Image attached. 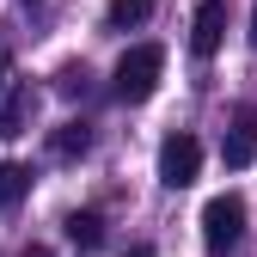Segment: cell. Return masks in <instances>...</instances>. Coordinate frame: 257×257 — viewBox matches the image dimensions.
I'll return each mask as SVG.
<instances>
[{"instance_id": "6da1fadb", "label": "cell", "mask_w": 257, "mask_h": 257, "mask_svg": "<svg viewBox=\"0 0 257 257\" xmlns=\"http://www.w3.org/2000/svg\"><path fill=\"white\" fill-rule=\"evenodd\" d=\"M159 74H166V49H159V43H135V49H128V55L116 61L110 92H116L122 104H141V98H153Z\"/></svg>"}, {"instance_id": "7a4b0ae2", "label": "cell", "mask_w": 257, "mask_h": 257, "mask_svg": "<svg viewBox=\"0 0 257 257\" xmlns=\"http://www.w3.org/2000/svg\"><path fill=\"white\" fill-rule=\"evenodd\" d=\"M196 172H202V141L196 135H166V147H159V184L184 190V184H196Z\"/></svg>"}, {"instance_id": "3957f363", "label": "cell", "mask_w": 257, "mask_h": 257, "mask_svg": "<svg viewBox=\"0 0 257 257\" xmlns=\"http://www.w3.org/2000/svg\"><path fill=\"white\" fill-rule=\"evenodd\" d=\"M202 239H208V251H233L245 239V202L239 196H214L202 208Z\"/></svg>"}, {"instance_id": "277c9868", "label": "cell", "mask_w": 257, "mask_h": 257, "mask_svg": "<svg viewBox=\"0 0 257 257\" xmlns=\"http://www.w3.org/2000/svg\"><path fill=\"white\" fill-rule=\"evenodd\" d=\"M220 43H227V0H202L196 7V25H190V55H214Z\"/></svg>"}, {"instance_id": "5b68a950", "label": "cell", "mask_w": 257, "mask_h": 257, "mask_svg": "<svg viewBox=\"0 0 257 257\" xmlns=\"http://www.w3.org/2000/svg\"><path fill=\"white\" fill-rule=\"evenodd\" d=\"M251 153H257V110H239L233 128L220 135V159H227L233 172H245V166H251Z\"/></svg>"}, {"instance_id": "8992f818", "label": "cell", "mask_w": 257, "mask_h": 257, "mask_svg": "<svg viewBox=\"0 0 257 257\" xmlns=\"http://www.w3.org/2000/svg\"><path fill=\"white\" fill-rule=\"evenodd\" d=\"M31 110H37V92H31V86H13V92H7V104H0V141H13V135H25V122H31Z\"/></svg>"}, {"instance_id": "52a82bcc", "label": "cell", "mask_w": 257, "mask_h": 257, "mask_svg": "<svg viewBox=\"0 0 257 257\" xmlns=\"http://www.w3.org/2000/svg\"><path fill=\"white\" fill-rule=\"evenodd\" d=\"M68 239H74L80 251H98V245H104V214H98V208H74V214H68Z\"/></svg>"}, {"instance_id": "ba28073f", "label": "cell", "mask_w": 257, "mask_h": 257, "mask_svg": "<svg viewBox=\"0 0 257 257\" xmlns=\"http://www.w3.org/2000/svg\"><path fill=\"white\" fill-rule=\"evenodd\" d=\"M31 190V166H19V159H0V208H19Z\"/></svg>"}, {"instance_id": "9c48e42d", "label": "cell", "mask_w": 257, "mask_h": 257, "mask_svg": "<svg viewBox=\"0 0 257 257\" xmlns=\"http://www.w3.org/2000/svg\"><path fill=\"white\" fill-rule=\"evenodd\" d=\"M147 19H153V0H110V7H104V25H110V31L147 25Z\"/></svg>"}, {"instance_id": "30bf717a", "label": "cell", "mask_w": 257, "mask_h": 257, "mask_svg": "<svg viewBox=\"0 0 257 257\" xmlns=\"http://www.w3.org/2000/svg\"><path fill=\"white\" fill-rule=\"evenodd\" d=\"M49 147H55L61 159H80V153L92 147V128H86V122H61L55 135H49Z\"/></svg>"}, {"instance_id": "8fae6325", "label": "cell", "mask_w": 257, "mask_h": 257, "mask_svg": "<svg viewBox=\"0 0 257 257\" xmlns=\"http://www.w3.org/2000/svg\"><path fill=\"white\" fill-rule=\"evenodd\" d=\"M55 92H61V98H86V92H92V74L74 61V68H61V74H55Z\"/></svg>"}, {"instance_id": "7c38bea8", "label": "cell", "mask_w": 257, "mask_h": 257, "mask_svg": "<svg viewBox=\"0 0 257 257\" xmlns=\"http://www.w3.org/2000/svg\"><path fill=\"white\" fill-rule=\"evenodd\" d=\"M19 257H49V245H37V239H31V245H25Z\"/></svg>"}, {"instance_id": "4fadbf2b", "label": "cell", "mask_w": 257, "mask_h": 257, "mask_svg": "<svg viewBox=\"0 0 257 257\" xmlns=\"http://www.w3.org/2000/svg\"><path fill=\"white\" fill-rule=\"evenodd\" d=\"M0 86H7V49H0Z\"/></svg>"}, {"instance_id": "5bb4252c", "label": "cell", "mask_w": 257, "mask_h": 257, "mask_svg": "<svg viewBox=\"0 0 257 257\" xmlns=\"http://www.w3.org/2000/svg\"><path fill=\"white\" fill-rule=\"evenodd\" d=\"M251 49H257V13H251Z\"/></svg>"}]
</instances>
